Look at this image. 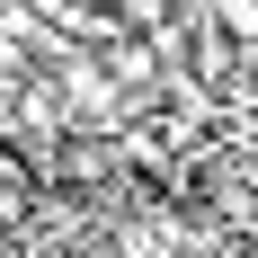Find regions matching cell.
<instances>
[{
  "label": "cell",
  "instance_id": "1",
  "mask_svg": "<svg viewBox=\"0 0 258 258\" xmlns=\"http://www.w3.org/2000/svg\"><path fill=\"white\" fill-rule=\"evenodd\" d=\"M214 27H223L232 45H249V53H258V0H214Z\"/></svg>",
  "mask_w": 258,
  "mask_h": 258
},
{
  "label": "cell",
  "instance_id": "2",
  "mask_svg": "<svg viewBox=\"0 0 258 258\" xmlns=\"http://www.w3.org/2000/svg\"><path fill=\"white\" fill-rule=\"evenodd\" d=\"M107 9H116V0H107Z\"/></svg>",
  "mask_w": 258,
  "mask_h": 258
}]
</instances>
